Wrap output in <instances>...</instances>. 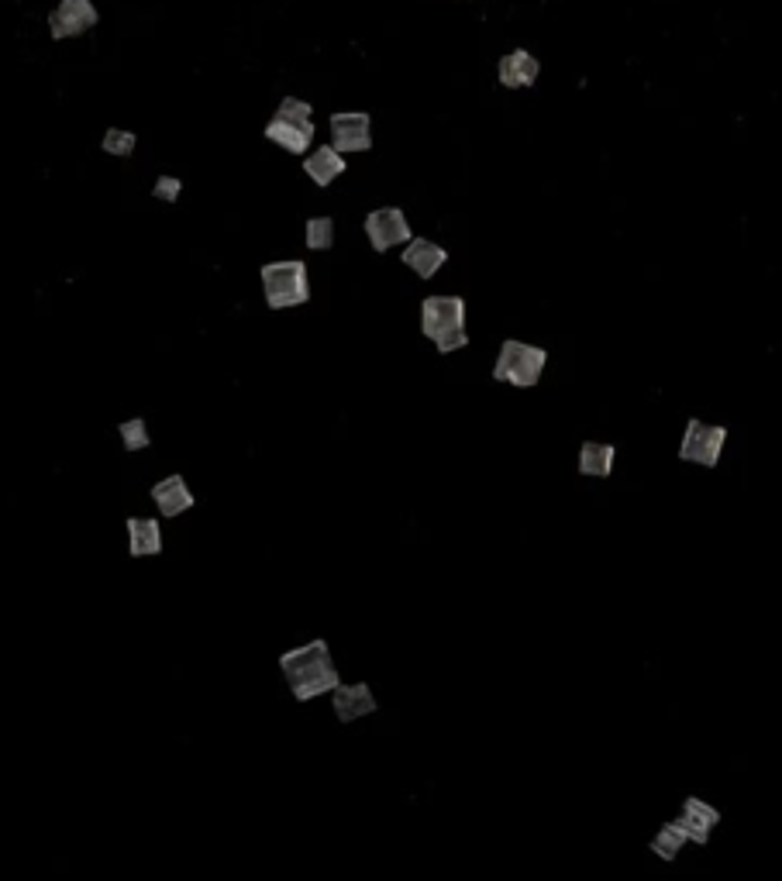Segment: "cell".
I'll use <instances>...</instances> for the list:
<instances>
[{"label":"cell","mask_w":782,"mask_h":881,"mask_svg":"<svg viewBox=\"0 0 782 881\" xmlns=\"http://www.w3.org/2000/svg\"><path fill=\"white\" fill-rule=\"evenodd\" d=\"M280 668L286 682H290L293 699H300V703H311V699L324 696V692H335V685L342 682L335 661H331L328 641H307L293 647V651H286L280 658Z\"/></svg>","instance_id":"1"},{"label":"cell","mask_w":782,"mask_h":881,"mask_svg":"<svg viewBox=\"0 0 782 881\" xmlns=\"http://www.w3.org/2000/svg\"><path fill=\"white\" fill-rule=\"evenodd\" d=\"M421 331L435 341L441 355H452L469 345L466 300L462 296H428L421 303Z\"/></svg>","instance_id":"2"},{"label":"cell","mask_w":782,"mask_h":881,"mask_svg":"<svg viewBox=\"0 0 782 881\" xmlns=\"http://www.w3.org/2000/svg\"><path fill=\"white\" fill-rule=\"evenodd\" d=\"M262 293L273 310L300 307L311 300V279H307V265L297 259L269 262L262 265Z\"/></svg>","instance_id":"3"},{"label":"cell","mask_w":782,"mask_h":881,"mask_svg":"<svg viewBox=\"0 0 782 881\" xmlns=\"http://www.w3.org/2000/svg\"><path fill=\"white\" fill-rule=\"evenodd\" d=\"M311 104L300 97H283L280 111H276V118L266 124V138L273 145L286 148L290 155H300L307 152L314 142V121H311Z\"/></svg>","instance_id":"4"},{"label":"cell","mask_w":782,"mask_h":881,"mask_svg":"<svg viewBox=\"0 0 782 881\" xmlns=\"http://www.w3.org/2000/svg\"><path fill=\"white\" fill-rule=\"evenodd\" d=\"M545 365H548L545 348L528 345V341H503L497 365H493V379L507 382V386H517V389H531V386H538Z\"/></svg>","instance_id":"5"},{"label":"cell","mask_w":782,"mask_h":881,"mask_svg":"<svg viewBox=\"0 0 782 881\" xmlns=\"http://www.w3.org/2000/svg\"><path fill=\"white\" fill-rule=\"evenodd\" d=\"M727 444V427L720 424H707V420H689L683 444H679V458L693 465H703V469H714L724 455Z\"/></svg>","instance_id":"6"},{"label":"cell","mask_w":782,"mask_h":881,"mask_svg":"<svg viewBox=\"0 0 782 881\" xmlns=\"http://www.w3.org/2000/svg\"><path fill=\"white\" fill-rule=\"evenodd\" d=\"M366 238L376 252H390L397 245H407L410 238V221L400 207H379L366 217Z\"/></svg>","instance_id":"7"},{"label":"cell","mask_w":782,"mask_h":881,"mask_svg":"<svg viewBox=\"0 0 782 881\" xmlns=\"http://www.w3.org/2000/svg\"><path fill=\"white\" fill-rule=\"evenodd\" d=\"M331 145L338 152H369L373 148V118L362 111H338L331 114Z\"/></svg>","instance_id":"8"},{"label":"cell","mask_w":782,"mask_h":881,"mask_svg":"<svg viewBox=\"0 0 782 881\" xmlns=\"http://www.w3.org/2000/svg\"><path fill=\"white\" fill-rule=\"evenodd\" d=\"M97 21H100V14H97V7L90 4V0H63V4L49 14V31H52V38H56V42H63V38L87 35Z\"/></svg>","instance_id":"9"},{"label":"cell","mask_w":782,"mask_h":881,"mask_svg":"<svg viewBox=\"0 0 782 881\" xmlns=\"http://www.w3.org/2000/svg\"><path fill=\"white\" fill-rule=\"evenodd\" d=\"M679 826H683V833L689 837V844H710V837H714V830L720 826V813L714 806H710L707 799H696V795H689V799L683 802V813H679Z\"/></svg>","instance_id":"10"},{"label":"cell","mask_w":782,"mask_h":881,"mask_svg":"<svg viewBox=\"0 0 782 881\" xmlns=\"http://www.w3.org/2000/svg\"><path fill=\"white\" fill-rule=\"evenodd\" d=\"M331 703H335V716L342 723H355L362 716H373L376 713V696L366 682H355V685H335L331 692Z\"/></svg>","instance_id":"11"},{"label":"cell","mask_w":782,"mask_h":881,"mask_svg":"<svg viewBox=\"0 0 782 881\" xmlns=\"http://www.w3.org/2000/svg\"><path fill=\"white\" fill-rule=\"evenodd\" d=\"M538 73H541V62L534 59L528 49L507 52V56L500 59V66H497V76H500V83L507 90L534 87V83H538Z\"/></svg>","instance_id":"12"},{"label":"cell","mask_w":782,"mask_h":881,"mask_svg":"<svg viewBox=\"0 0 782 881\" xmlns=\"http://www.w3.org/2000/svg\"><path fill=\"white\" fill-rule=\"evenodd\" d=\"M448 262V252L441 245H435V241L428 238H410L407 248H404V265L410 272H417L421 279H431L438 276V269Z\"/></svg>","instance_id":"13"},{"label":"cell","mask_w":782,"mask_h":881,"mask_svg":"<svg viewBox=\"0 0 782 881\" xmlns=\"http://www.w3.org/2000/svg\"><path fill=\"white\" fill-rule=\"evenodd\" d=\"M152 500H156V506L162 510V517H180V513H187L193 506V496L187 482H183V475H169V479L156 482V486H152Z\"/></svg>","instance_id":"14"},{"label":"cell","mask_w":782,"mask_h":881,"mask_svg":"<svg viewBox=\"0 0 782 881\" xmlns=\"http://www.w3.org/2000/svg\"><path fill=\"white\" fill-rule=\"evenodd\" d=\"M304 173L311 176L317 186H331L338 176L345 173V155L338 152L335 145H321V148H314V152L304 159Z\"/></svg>","instance_id":"15"},{"label":"cell","mask_w":782,"mask_h":881,"mask_svg":"<svg viewBox=\"0 0 782 881\" xmlns=\"http://www.w3.org/2000/svg\"><path fill=\"white\" fill-rule=\"evenodd\" d=\"M617 462V448L614 444H603V441H586L579 448V472L590 475V479H607L614 472Z\"/></svg>","instance_id":"16"},{"label":"cell","mask_w":782,"mask_h":881,"mask_svg":"<svg viewBox=\"0 0 782 881\" xmlns=\"http://www.w3.org/2000/svg\"><path fill=\"white\" fill-rule=\"evenodd\" d=\"M128 551L135 558H152L162 551V527L156 520H128Z\"/></svg>","instance_id":"17"},{"label":"cell","mask_w":782,"mask_h":881,"mask_svg":"<svg viewBox=\"0 0 782 881\" xmlns=\"http://www.w3.org/2000/svg\"><path fill=\"white\" fill-rule=\"evenodd\" d=\"M689 844V837L683 833V826L679 823H665L662 830L652 837V854H658L662 861H676V854L683 851V847Z\"/></svg>","instance_id":"18"},{"label":"cell","mask_w":782,"mask_h":881,"mask_svg":"<svg viewBox=\"0 0 782 881\" xmlns=\"http://www.w3.org/2000/svg\"><path fill=\"white\" fill-rule=\"evenodd\" d=\"M304 238L311 252H328V248L335 245V221H331V217H311Z\"/></svg>","instance_id":"19"},{"label":"cell","mask_w":782,"mask_h":881,"mask_svg":"<svg viewBox=\"0 0 782 881\" xmlns=\"http://www.w3.org/2000/svg\"><path fill=\"white\" fill-rule=\"evenodd\" d=\"M135 145H138V138L125 128H107L104 142H100V148H104L107 155H118V159H125V155L135 152Z\"/></svg>","instance_id":"20"},{"label":"cell","mask_w":782,"mask_h":881,"mask_svg":"<svg viewBox=\"0 0 782 881\" xmlns=\"http://www.w3.org/2000/svg\"><path fill=\"white\" fill-rule=\"evenodd\" d=\"M118 431H121V441H125V448H128V451H142V448H149V424H145L142 417L125 420V424H121Z\"/></svg>","instance_id":"21"},{"label":"cell","mask_w":782,"mask_h":881,"mask_svg":"<svg viewBox=\"0 0 782 881\" xmlns=\"http://www.w3.org/2000/svg\"><path fill=\"white\" fill-rule=\"evenodd\" d=\"M180 190H183V183L176 176H159L156 179V197L159 200H166V204H176V197H180Z\"/></svg>","instance_id":"22"}]
</instances>
